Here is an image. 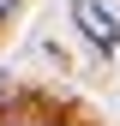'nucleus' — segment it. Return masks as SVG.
Returning <instances> with one entry per match:
<instances>
[{"mask_svg": "<svg viewBox=\"0 0 120 126\" xmlns=\"http://www.w3.org/2000/svg\"><path fill=\"white\" fill-rule=\"evenodd\" d=\"M72 18H78V30L96 42V48H114L120 42V24H114V12L102 6V0H72Z\"/></svg>", "mask_w": 120, "mask_h": 126, "instance_id": "1", "label": "nucleus"}, {"mask_svg": "<svg viewBox=\"0 0 120 126\" xmlns=\"http://www.w3.org/2000/svg\"><path fill=\"white\" fill-rule=\"evenodd\" d=\"M6 6H12V0H0V12H6Z\"/></svg>", "mask_w": 120, "mask_h": 126, "instance_id": "2", "label": "nucleus"}, {"mask_svg": "<svg viewBox=\"0 0 120 126\" xmlns=\"http://www.w3.org/2000/svg\"><path fill=\"white\" fill-rule=\"evenodd\" d=\"M0 90H6V78H0Z\"/></svg>", "mask_w": 120, "mask_h": 126, "instance_id": "3", "label": "nucleus"}]
</instances>
